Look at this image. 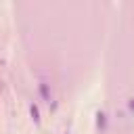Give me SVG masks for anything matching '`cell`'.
Masks as SVG:
<instances>
[{
  "label": "cell",
  "instance_id": "obj_4",
  "mask_svg": "<svg viewBox=\"0 0 134 134\" xmlns=\"http://www.w3.org/2000/svg\"><path fill=\"white\" fill-rule=\"evenodd\" d=\"M128 107H130V109H132V111H134V96H132V98H130V100H128Z\"/></svg>",
  "mask_w": 134,
  "mask_h": 134
},
{
  "label": "cell",
  "instance_id": "obj_1",
  "mask_svg": "<svg viewBox=\"0 0 134 134\" xmlns=\"http://www.w3.org/2000/svg\"><path fill=\"white\" fill-rule=\"evenodd\" d=\"M96 128H98L100 132H105V130H107V115H105L103 111H98V113H96Z\"/></svg>",
  "mask_w": 134,
  "mask_h": 134
},
{
  "label": "cell",
  "instance_id": "obj_3",
  "mask_svg": "<svg viewBox=\"0 0 134 134\" xmlns=\"http://www.w3.org/2000/svg\"><path fill=\"white\" fill-rule=\"evenodd\" d=\"M29 113H31L34 121H36V124H40V109H38V105H31V107H29Z\"/></svg>",
  "mask_w": 134,
  "mask_h": 134
},
{
  "label": "cell",
  "instance_id": "obj_2",
  "mask_svg": "<svg viewBox=\"0 0 134 134\" xmlns=\"http://www.w3.org/2000/svg\"><path fill=\"white\" fill-rule=\"evenodd\" d=\"M40 96H42L46 103H50V90H48V84H46V82L40 84Z\"/></svg>",
  "mask_w": 134,
  "mask_h": 134
}]
</instances>
